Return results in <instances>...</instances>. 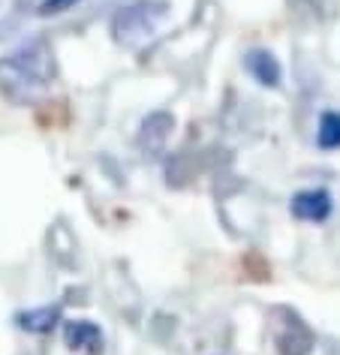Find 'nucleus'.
Here are the masks:
<instances>
[{
    "label": "nucleus",
    "mask_w": 340,
    "mask_h": 355,
    "mask_svg": "<svg viewBox=\"0 0 340 355\" xmlns=\"http://www.w3.org/2000/svg\"><path fill=\"white\" fill-rule=\"evenodd\" d=\"M292 214L307 223H319L331 214V196L325 190H301L292 199Z\"/></svg>",
    "instance_id": "obj_3"
},
{
    "label": "nucleus",
    "mask_w": 340,
    "mask_h": 355,
    "mask_svg": "<svg viewBox=\"0 0 340 355\" xmlns=\"http://www.w3.org/2000/svg\"><path fill=\"white\" fill-rule=\"evenodd\" d=\"M166 15V3H136V6H127L124 12L114 15V33L118 40H139V37H148L151 31L160 24V19Z\"/></svg>",
    "instance_id": "obj_2"
},
{
    "label": "nucleus",
    "mask_w": 340,
    "mask_h": 355,
    "mask_svg": "<svg viewBox=\"0 0 340 355\" xmlns=\"http://www.w3.org/2000/svg\"><path fill=\"white\" fill-rule=\"evenodd\" d=\"M24 328H31V331H49L51 325L60 319V307H42V310H31V313L19 316Z\"/></svg>",
    "instance_id": "obj_8"
},
{
    "label": "nucleus",
    "mask_w": 340,
    "mask_h": 355,
    "mask_svg": "<svg viewBox=\"0 0 340 355\" xmlns=\"http://www.w3.org/2000/svg\"><path fill=\"white\" fill-rule=\"evenodd\" d=\"M64 340H67V346L85 349V352H100L103 349V334L94 322H67Z\"/></svg>",
    "instance_id": "obj_4"
},
{
    "label": "nucleus",
    "mask_w": 340,
    "mask_h": 355,
    "mask_svg": "<svg viewBox=\"0 0 340 355\" xmlns=\"http://www.w3.org/2000/svg\"><path fill=\"white\" fill-rule=\"evenodd\" d=\"M277 343H280V352H283V355H307L310 346H313V337H310L307 328L295 322L292 331H286Z\"/></svg>",
    "instance_id": "obj_6"
},
{
    "label": "nucleus",
    "mask_w": 340,
    "mask_h": 355,
    "mask_svg": "<svg viewBox=\"0 0 340 355\" xmlns=\"http://www.w3.org/2000/svg\"><path fill=\"white\" fill-rule=\"evenodd\" d=\"M247 69L253 73L262 85H280V64L268 55V51H253V55L247 58Z\"/></svg>",
    "instance_id": "obj_5"
},
{
    "label": "nucleus",
    "mask_w": 340,
    "mask_h": 355,
    "mask_svg": "<svg viewBox=\"0 0 340 355\" xmlns=\"http://www.w3.org/2000/svg\"><path fill=\"white\" fill-rule=\"evenodd\" d=\"M78 0H42L40 3V15H58V12H67L73 10Z\"/></svg>",
    "instance_id": "obj_9"
},
{
    "label": "nucleus",
    "mask_w": 340,
    "mask_h": 355,
    "mask_svg": "<svg viewBox=\"0 0 340 355\" xmlns=\"http://www.w3.org/2000/svg\"><path fill=\"white\" fill-rule=\"evenodd\" d=\"M316 141H319V148H325V150L340 148V114L337 112H325L319 118Z\"/></svg>",
    "instance_id": "obj_7"
},
{
    "label": "nucleus",
    "mask_w": 340,
    "mask_h": 355,
    "mask_svg": "<svg viewBox=\"0 0 340 355\" xmlns=\"http://www.w3.org/2000/svg\"><path fill=\"white\" fill-rule=\"evenodd\" d=\"M55 78V60L46 42H31L0 60V94L12 103H33Z\"/></svg>",
    "instance_id": "obj_1"
}]
</instances>
